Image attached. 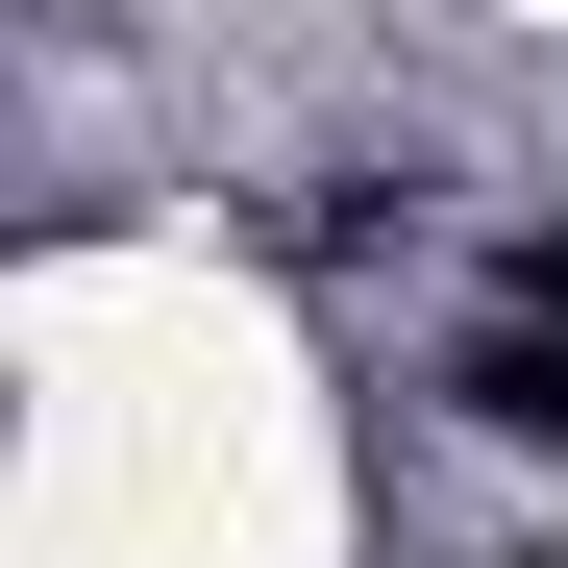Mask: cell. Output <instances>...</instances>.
Returning a JSON list of instances; mask_svg holds the SVG:
<instances>
[{
	"label": "cell",
	"instance_id": "1",
	"mask_svg": "<svg viewBox=\"0 0 568 568\" xmlns=\"http://www.w3.org/2000/svg\"><path fill=\"white\" fill-rule=\"evenodd\" d=\"M519 297H544V322H568V223H544V247H519Z\"/></svg>",
	"mask_w": 568,
	"mask_h": 568
}]
</instances>
